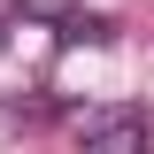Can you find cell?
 Instances as JSON below:
<instances>
[{"label":"cell","mask_w":154,"mask_h":154,"mask_svg":"<svg viewBox=\"0 0 154 154\" xmlns=\"http://www.w3.org/2000/svg\"><path fill=\"white\" fill-rule=\"evenodd\" d=\"M146 139H154L146 108H100V116H85V146L93 154H146Z\"/></svg>","instance_id":"6da1fadb"},{"label":"cell","mask_w":154,"mask_h":154,"mask_svg":"<svg viewBox=\"0 0 154 154\" xmlns=\"http://www.w3.org/2000/svg\"><path fill=\"white\" fill-rule=\"evenodd\" d=\"M108 38H116L108 16H85V8H69V16H62V46H108Z\"/></svg>","instance_id":"7a4b0ae2"},{"label":"cell","mask_w":154,"mask_h":154,"mask_svg":"<svg viewBox=\"0 0 154 154\" xmlns=\"http://www.w3.org/2000/svg\"><path fill=\"white\" fill-rule=\"evenodd\" d=\"M0 46H8V23H0Z\"/></svg>","instance_id":"3957f363"}]
</instances>
